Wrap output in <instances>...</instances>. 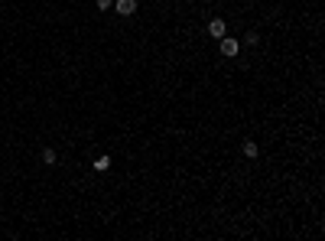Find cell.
Returning a JSON list of instances; mask_svg holds the SVG:
<instances>
[{"instance_id": "cell-1", "label": "cell", "mask_w": 325, "mask_h": 241, "mask_svg": "<svg viewBox=\"0 0 325 241\" xmlns=\"http://www.w3.org/2000/svg\"><path fill=\"white\" fill-rule=\"evenodd\" d=\"M218 49H221V55H225V59H234V55L241 52V43L234 36H221L218 39Z\"/></svg>"}, {"instance_id": "cell-2", "label": "cell", "mask_w": 325, "mask_h": 241, "mask_svg": "<svg viewBox=\"0 0 325 241\" xmlns=\"http://www.w3.org/2000/svg\"><path fill=\"white\" fill-rule=\"evenodd\" d=\"M114 10L121 16H133L137 13V0H114Z\"/></svg>"}, {"instance_id": "cell-3", "label": "cell", "mask_w": 325, "mask_h": 241, "mask_svg": "<svg viewBox=\"0 0 325 241\" xmlns=\"http://www.w3.org/2000/svg\"><path fill=\"white\" fill-rule=\"evenodd\" d=\"M208 36H215V39L228 36V23H225V20H218V16H215V20H211V23H208Z\"/></svg>"}, {"instance_id": "cell-4", "label": "cell", "mask_w": 325, "mask_h": 241, "mask_svg": "<svg viewBox=\"0 0 325 241\" xmlns=\"http://www.w3.org/2000/svg\"><path fill=\"white\" fill-rule=\"evenodd\" d=\"M244 156H247V160H257V153H260V147H257V140H244Z\"/></svg>"}, {"instance_id": "cell-5", "label": "cell", "mask_w": 325, "mask_h": 241, "mask_svg": "<svg viewBox=\"0 0 325 241\" xmlns=\"http://www.w3.org/2000/svg\"><path fill=\"white\" fill-rule=\"evenodd\" d=\"M39 156H42V163H46V166H55V160H59L52 147H42V153H39Z\"/></svg>"}, {"instance_id": "cell-6", "label": "cell", "mask_w": 325, "mask_h": 241, "mask_svg": "<svg viewBox=\"0 0 325 241\" xmlns=\"http://www.w3.org/2000/svg\"><path fill=\"white\" fill-rule=\"evenodd\" d=\"M94 170H98V173H108L111 170V156H98V160H94Z\"/></svg>"}, {"instance_id": "cell-7", "label": "cell", "mask_w": 325, "mask_h": 241, "mask_svg": "<svg viewBox=\"0 0 325 241\" xmlns=\"http://www.w3.org/2000/svg\"><path fill=\"white\" fill-rule=\"evenodd\" d=\"M244 43H247V46H257V43H260V36H257V33H247V36H244Z\"/></svg>"}, {"instance_id": "cell-8", "label": "cell", "mask_w": 325, "mask_h": 241, "mask_svg": "<svg viewBox=\"0 0 325 241\" xmlns=\"http://www.w3.org/2000/svg\"><path fill=\"white\" fill-rule=\"evenodd\" d=\"M94 3H98V10H111V7H114V0H94Z\"/></svg>"}, {"instance_id": "cell-9", "label": "cell", "mask_w": 325, "mask_h": 241, "mask_svg": "<svg viewBox=\"0 0 325 241\" xmlns=\"http://www.w3.org/2000/svg\"><path fill=\"white\" fill-rule=\"evenodd\" d=\"M0 7H3V3H0Z\"/></svg>"}]
</instances>
